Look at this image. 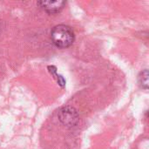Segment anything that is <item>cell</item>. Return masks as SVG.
I'll list each match as a JSON object with an SVG mask.
<instances>
[{
	"label": "cell",
	"instance_id": "cell-1",
	"mask_svg": "<svg viewBox=\"0 0 149 149\" xmlns=\"http://www.w3.org/2000/svg\"><path fill=\"white\" fill-rule=\"evenodd\" d=\"M51 38L57 47L67 48L73 44L75 35L70 26L58 24L52 28L51 31Z\"/></svg>",
	"mask_w": 149,
	"mask_h": 149
},
{
	"label": "cell",
	"instance_id": "cell-2",
	"mask_svg": "<svg viewBox=\"0 0 149 149\" xmlns=\"http://www.w3.org/2000/svg\"><path fill=\"white\" fill-rule=\"evenodd\" d=\"M58 116L59 120L65 126L69 127L76 126L79 120L77 111L73 107H65L61 108Z\"/></svg>",
	"mask_w": 149,
	"mask_h": 149
},
{
	"label": "cell",
	"instance_id": "cell-3",
	"mask_svg": "<svg viewBox=\"0 0 149 149\" xmlns=\"http://www.w3.org/2000/svg\"><path fill=\"white\" fill-rule=\"evenodd\" d=\"M38 5L50 14L60 12L65 5V1H39Z\"/></svg>",
	"mask_w": 149,
	"mask_h": 149
},
{
	"label": "cell",
	"instance_id": "cell-4",
	"mask_svg": "<svg viewBox=\"0 0 149 149\" xmlns=\"http://www.w3.org/2000/svg\"><path fill=\"white\" fill-rule=\"evenodd\" d=\"M139 80V84L141 85V86L144 89H148V71L146 69L144 71H142L138 78Z\"/></svg>",
	"mask_w": 149,
	"mask_h": 149
}]
</instances>
